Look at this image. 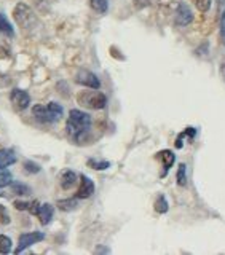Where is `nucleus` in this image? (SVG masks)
I'll list each match as a JSON object with an SVG mask.
<instances>
[{
  "mask_svg": "<svg viewBox=\"0 0 225 255\" xmlns=\"http://www.w3.org/2000/svg\"><path fill=\"white\" fill-rule=\"evenodd\" d=\"M90 128H91V117L88 115L86 112L77 110V109H72L69 112L66 131L70 140H74L77 143L85 140L86 134L90 132Z\"/></svg>",
  "mask_w": 225,
  "mask_h": 255,
  "instance_id": "obj_1",
  "label": "nucleus"
},
{
  "mask_svg": "<svg viewBox=\"0 0 225 255\" xmlns=\"http://www.w3.org/2000/svg\"><path fill=\"white\" fill-rule=\"evenodd\" d=\"M32 114L40 123H54L62 117L64 109L58 102H50L48 106H34L32 107Z\"/></svg>",
  "mask_w": 225,
  "mask_h": 255,
  "instance_id": "obj_2",
  "label": "nucleus"
},
{
  "mask_svg": "<svg viewBox=\"0 0 225 255\" xmlns=\"http://www.w3.org/2000/svg\"><path fill=\"white\" fill-rule=\"evenodd\" d=\"M77 102L86 109L101 110L107 106V98L101 91H80L77 94Z\"/></svg>",
  "mask_w": 225,
  "mask_h": 255,
  "instance_id": "obj_3",
  "label": "nucleus"
},
{
  "mask_svg": "<svg viewBox=\"0 0 225 255\" xmlns=\"http://www.w3.org/2000/svg\"><path fill=\"white\" fill-rule=\"evenodd\" d=\"M13 18H14L16 22H18L19 27L26 29V30H29V29L37 26V16H35V13L30 10L29 5L22 3V2L14 6Z\"/></svg>",
  "mask_w": 225,
  "mask_h": 255,
  "instance_id": "obj_4",
  "label": "nucleus"
},
{
  "mask_svg": "<svg viewBox=\"0 0 225 255\" xmlns=\"http://www.w3.org/2000/svg\"><path fill=\"white\" fill-rule=\"evenodd\" d=\"M45 239V235L42 231H30V233H24L19 236V243H18V247H16L14 254H21L27 249V247L34 246L40 241H43Z\"/></svg>",
  "mask_w": 225,
  "mask_h": 255,
  "instance_id": "obj_5",
  "label": "nucleus"
},
{
  "mask_svg": "<svg viewBox=\"0 0 225 255\" xmlns=\"http://www.w3.org/2000/svg\"><path fill=\"white\" fill-rule=\"evenodd\" d=\"M10 102H11V106H13L14 110L22 112V110H26L29 107L30 96H29L27 91L19 90V88H14V90L10 93Z\"/></svg>",
  "mask_w": 225,
  "mask_h": 255,
  "instance_id": "obj_6",
  "label": "nucleus"
},
{
  "mask_svg": "<svg viewBox=\"0 0 225 255\" xmlns=\"http://www.w3.org/2000/svg\"><path fill=\"white\" fill-rule=\"evenodd\" d=\"M75 82L80 83V85H83L86 88H93V90H99L101 88V82H99V78L96 77L93 72L90 70H78V74L75 77Z\"/></svg>",
  "mask_w": 225,
  "mask_h": 255,
  "instance_id": "obj_7",
  "label": "nucleus"
},
{
  "mask_svg": "<svg viewBox=\"0 0 225 255\" xmlns=\"http://www.w3.org/2000/svg\"><path fill=\"white\" fill-rule=\"evenodd\" d=\"M94 193V183L93 180L88 177V175H80V187H78V191H77V198L78 199H86L93 196Z\"/></svg>",
  "mask_w": 225,
  "mask_h": 255,
  "instance_id": "obj_8",
  "label": "nucleus"
},
{
  "mask_svg": "<svg viewBox=\"0 0 225 255\" xmlns=\"http://www.w3.org/2000/svg\"><path fill=\"white\" fill-rule=\"evenodd\" d=\"M194 21V14H192L190 6L186 3H179L178 10H176V24L178 26H189Z\"/></svg>",
  "mask_w": 225,
  "mask_h": 255,
  "instance_id": "obj_9",
  "label": "nucleus"
},
{
  "mask_svg": "<svg viewBox=\"0 0 225 255\" xmlns=\"http://www.w3.org/2000/svg\"><path fill=\"white\" fill-rule=\"evenodd\" d=\"M157 159H162V163H163V174H162V177H163V175H166L168 171H170V167L174 164L176 156L171 150H163L157 153Z\"/></svg>",
  "mask_w": 225,
  "mask_h": 255,
  "instance_id": "obj_10",
  "label": "nucleus"
},
{
  "mask_svg": "<svg viewBox=\"0 0 225 255\" xmlns=\"http://www.w3.org/2000/svg\"><path fill=\"white\" fill-rule=\"evenodd\" d=\"M53 212H54V209H53V206L50 203L40 204V209L37 212V217H38L40 223H42V225H48V223H50L51 219H53Z\"/></svg>",
  "mask_w": 225,
  "mask_h": 255,
  "instance_id": "obj_11",
  "label": "nucleus"
},
{
  "mask_svg": "<svg viewBox=\"0 0 225 255\" xmlns=\"http://www.w3.org/2000/svg\"><path fill=\"white\" fill-rule=\"evenodd\" d=\"M77 179L78 177L74 171H64L59 177V183H61L62 190H70L77 183Z\"/></svg>",
  "mask_w": 225,
  "mask_h": 255,
  "instance_id": "obj_12",
  "label": "nucleus"
},
{
  "mask_svg": "<svg viewBox=\"0 0 225 255\" xmlns=\"http://www.w3.org/2000/svg\"><path fill=\"white\" fill-rule=\"evenodd\" d=\"M16 163V155L10 148H2L0 150V169L2 167H8Z\"/></svg>",
  "mask_w": 225,
  "mask_h": 255,
  "instance_id": "obj_13",
  "label": "nucleus"
},
{
  "mask_svg": "<svg viewBox=\"0 0 225 255\" xmlns=\"http://www.w3.org/2000/svg\"><path fill=\"white\" fill-rule=\"evenodd\" d=\"M0 32H2L3 35L10 37V38L14 37V29H13V26L10 24V21L5 18L3 13H0Z\"/></svg>",
  "mask_w": 225,
  "mask_h": 255,
  "instance_id": "obj_14",
  "label": "nucleus"
},
{
  "mask_svg": "<svg viewBox=\"0 0 225 255\" xmlns=\"http://www.w3.org/2000/svg\"><path fill=\"white\" fill-rule=\"evenodd\" d=\"M176 182H178V185L184 187L187 185V166L181 163L178 166V174H176Z\"/></svg>",
  "mask_w": 225,
  "mask_h": 255,
  "instance_id": "obj_15",
  "label": "nucleus"
},
{
  "mask_svg": "<svg viewBox=\"0 0 225 255\" xmlns=\"http://www.w3.org/2000/svg\"><path fill=\"white\" fill-rule=\"evenodd\" d=\"M13 183V175L11 172L6 169V167H2L0 169V188H5L8 185H11Z\"/></svg>",
  "mask_w": 225,
  "mask_h": 255,
  "instance_id": "obj_16",
  "label": "nucleus"
},
{
  "mask_svg": "<svg viewBox=\"0 0 225 255\" xmlns=\"http://www.w3.org/2000/svg\"><path fill=\"white\" fill-rule=\"evenodd\" d=\"M90 5L96 13H106L109 8V0H90Z\"/></svg>",
  "mask_w": 225,
  "mask_h": 255,
  "instance_id": "obj_17",
  "label": "nucleus"
},
{
  "mask_svg": "<svg viewBox=\"0 0 225 255\" xmlns=\"http://www.w3.org/2000/svg\"><path fill=\"white\" fill-rule=\"evenodd\" d=\"M78 199V198H77ZM77 199L75 198H70V199H61V201H58V207L61 211H74L75 207L78 206L77 203Z\"/></svg>",
  "mask_w": 225,
  "mask_h": 255,
  "instance_id": "obj_18",
  "label": "nucleus"
},
{
  "mask_svg": "<svg viewBox=\"0 0 225 255\" xmlns=\"http://www.w3.org/2000/svg\"><path fill=\"white\" fill-rule=\"evenodd\" d=\"M10 252H11V239L5 235H0V254H10Z\"/></svg>",
  "mask_w": 225,
  "mask_h": 255,
  "instance_id": "obj_19",
  "label": "nucleus"
},
{
  "mask_svg": "<svg viewBox=\"0 0 225 255\" xmlns=\"http://www.w3.org/2000/svg\"><path fill=\"white\" fill-rule=\"evenodd\" d=\"M155 211L158 214H165L168 212V201H166V198L163 195H160L157 199H155Z\"/></svg>",
  "mask_w": 225,
  "mask_h": 255,
  "instance_id": "obj_20",
  "label": "nucleus"
},
{
  "mask_svg": "<svg viewBox=\"0 0 225 255\" xmlns=\"http://www.w3.org/2000/svg\"><path fill=\"white\" fill-rule=\"evenodd\" d=\"M90 167H93V169L96 171H104V169H107V167L110 166L109 161H98V159H88V163H86Z\"/></svg>",
  "mask_w": 225,
  "mask_h": 255,
  "instance_id": "obj_21",
  "label": "nucleus"
},
{
  "mask_svg": "<svg viewBox=\"0 0 225 255\" xmlns=\"http://www.w3.org/2000/svg\"><path fill=\"white\" fill-rule=\"evenodd\" d=\"M192 2L198 8V11L202 13H206L211 8V0H192Z\"/></svg>",
  "mask_w": 225,
  "mask_h": 255,
  "instance_id": "obj_22",
  "label": "nucleus"
},
{
  "mask_svg": "<svg viewBox=\"0 0 225 255\" xmlns=\"http://www.w3.org/2000/svg\"><path fill=\"white\" fill-rule=\"evenodd\" d=\"M35 5V8L38 11H42V13H46L48 10H50V3H51V0H32Z\"/></svg>",
  "mask_w": 225,
  "mask_h": 255,
  "instance_id": "obj_23",
  "label": "nucleus"
},
{
  "mask_svg": "<svg viewBox=\"0 0 225 255\" xmlns=\"http://www.w3.org/2000/svg\"><path fill=\"white\" fill-rule=\"evenodd\" d=\"M11 188L16 195H29L30 193V188L24 183H11Z\"/></svg>",
  "mask_w": 225,
  "mask_h": 255,
  "instance_id": "obj_24",
  "label": "nucleus"
},
{
  "mask_svg": "<svg viewBox=\"0 0 225 255\" xmlns=\"http://www.w3.org/2000/svg\"><path fill=\"white\" fill-rule=\"evenodd\" d=\"M10 222H11V219H10V215H8L5 206L0 204V223H2V225H8Z\"/></svg>",
  "mask_w": 225,
  "mask_h": 255,
  "instance_id": "obj_25",
  "label": "nucleus"
},
{
  "mask_svg": "<svg viewBox=\"0 0 225 255\" xmlns=\"http://www.w3.org/2000/svg\"><path fill=\"white\" fill-rule=\"evenodd\" d=\"M24 169L30 174H37V172H40V166L34 161H24Z\"/></svg>",
  "mask_w": 225,
  "mask_h": 255,
  "instance_id": "obj_26",
  "label": "nucleus"
},
{
  "mask_svg": "<svg viewBox=\"0 0 225 255\" xmlns=\"http://www.w3.org/2000/svg\"><path fill=\"white\" fill-rule=\"evenodd\" d=\"M221 43L225 46V10L221 16Z\"/></svg>",
  "mask_w": 225,
  "mask_h": 255,
  "instance_id": "obj_27",
  "label": "nucleus"
},
{
  "mask_svg": "<svg viewBox=\"0 0 225 255\" xmlns=\"http://www.w3.org/2000/svg\"><path fill=\"white\" fill-rule=\"evenodd\" d=\"M133 3H134L136 8H138V10H141V8L147 6L150 3V0H133Z\"/></svg>",
  "mask_w": 225,
  "mask_h": 255,
  "instance_id": "obj_28",
  "label": "nucleus"
},
{
  "mask_svg": "<svg viewBox=\"0 0 225 255\" xmlns=\"http://www.w3.org/2000/svg\"><path fill=\"white\" fill-rule=\"evenodd\" d=\"M158 3H160V6H166V8H171L174 3H176V0H158Z\"/></svg>",
  "mask_w": 225,
  "mask_h": 255,
  "instance_id": "obj_29",
  "label": "nucleus"
},
{
  "mask_svg": "<svg viewBox=\"0 0 225 255\" xmlns=\"http://www.w3.org/2000/svg\"><path fill=\"white\" fill-rule=\"evenodd\" d=\"M109 247H98V249L94 251V254H109Z\"/></svg>",
  "mask_w": 225,
  "mask_h": 255,
  "instance_id": "obj_30",
  "label": "nucleus"
}]
</instances>
